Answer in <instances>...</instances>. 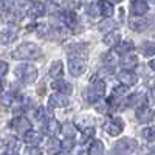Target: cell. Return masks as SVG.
<instances>
[{"label":"cell","instance_id":"1","mask_svg":"<svg viewBox=\"0 0 155 155\" xmlns=\"http://www.w3.org/2000/svg\"><path fill=\"white\" fill-rule=\"evenodd\" d=\"M41 54H42V50L36 44H23L14 50L12 58L20 59V61H34L41 58Z\"/></svg>","mask_w":155,"mask_h":155},{"label":"cell","instance_id":"2","mask_svg":"<svg viewBox=\"0 0 155 155\" xmlns=\"http://www.w3.org/2000/svg\"><path fill=\"white\" fill-rule=\"evenodd\" d=\"M16 78L22 84H33L37 78V70L30 64H22L16 68Z\"/></svg>","mask_w":155,"mask_h":155},{"label":"cell","instance_id":"3","mask_svg":"<svg viewBox=\"0 0 155 155\" xmlns=\"http://www.w3.org/2000/svg\"><path fill=\"white\" fill-rule=\"evenodd\" d=\"M104 92H106V82L101 81V79H96L85 90L84 96H85L87 102H96L101 96H104Z\"/></svg>","mask_w":155,"mask_h":155},{"label":"cell","instance_id":"4","mask_svg":"<svg viewBox=\"0 0 155 155\" xmlns=\"http://www.w3.org/2000/svg\"><path fill=\"white\" fill-rule=\"evenodd\" d=\"M11 129H14L16 132L19 134H27L31 130V123L28 118H25V116H16L14 120L11 121Z\"/></svg>","mask_w":155,"mask_h":155},{"label":"cell","instance_id":"5","mask_svg":"<svg viewBox=\"0 0 155 155\" xmlns=\"http://www.w3.org/2000/svg\"><path fill=\"white\" fill-rule=\"evenodd\" d=\"M85 61L84 59H79V58H70L68 61V71L73 74V76H81L84 74L85 71Z\"/></svg>","mask_w":155,"mask_h":155},{"label":"cell","instance_id":"6","mask_svg":"<svg viewBox=\"0 0 155 155\" xmlns=\"http://www.w3.org/2000/svg\"><path fill=\"white\" fill-rule=\"evenodd\" d=\"M116 152L120 153H130L132 150L137 149V141L132 140V138H123L116 143Z\"/></svg>","mask_w":155,"mask_h":155},{"label":"cell","instance_id":"7","mask_svg":"<svg viewBox=\"0 0 155 155\" xmlns=\"http://www.w3.org/2000/svg\"><path fill=\"white\" fill-rule=\"evenodd\" d=\"M104 129H106V132H107L109 135L116 137V135H120V134L123 132V121H121L120 118H113V120H110V121L104 126Z\"/></svg>","mask_w":155,"mask_h":155},{"label":"cell","instance_id":"8","mask_svg":"<svg viewBox=\"0 0 155 155\" xmlns=\"http://www.w3.org/2000/svg\"><path fill=\"white\" fill-rule=\"evenodd\" d=\"M51 87H53V90H56L58 93H61V95H67V96L73 92L71 84L67 82V81H64V79H56V81H53Z\"/></svg>","mask_w":155,"mask_h":155},{"label":"cell","instance_id":"9","mask_svg":"<svg viewBox=\"0 0 155 155\" xmlns=\"http://www.w3.org/2000/svg\"><path fill=\"white\" fill-rule=\"evenodd\" d=\"M118 79L124 87H129V85L137 84V74L130 70H123V71L118 73Z\"/></svg>","mask_w":155,"mask_h":155},{"label":"cell","instance_id":"10","mask_svg":"<svg viewBox=\"0 0 155 155\" xmlns=\"http://www.w3.org/2000/svg\"><path fill=\"white\" fill-rule=\"evenodd\" d=\"M153 116H155V112L147 106H143L137 110V120L140 123H149L153 120Z\"/></svg>","mask_w":155,"mask_h":155},{"label":"cell","instance_id":"11","mask_svg":"<svg viewBox=\"0 0 155 155\" xmlns=\"http://www.w3.org/2000/svg\"><path fill=\"white\" fill-rule=\"evenodd\" d=\"M50 106L51 107H65L70 104V99L67 95H61V93H56V95H51L50 96Z\"/></svg>","mask_w":155,"mask_h":155},{"label":"cell","instance_id":"12","mask_svg":"<svg viewBox=\"0 0 155 155\" xmlns=\"http://www.w3.org/2000/svg\"><path fill=\"white\" fill-rule=\"evenodd\" d=\"M149 6L146 2H143V0H135V2L132 3L130 6V12L135 16V17H141V16H144L146 12H147Z\"/></svg>","mask_w":155,"mask_h":155},{"label":"cell","instance_id":"13","mask_svg":"<svg viewBox=\"0 0 155 155\" xmlns=\"http://www.w3.org/2000/svg\"><path fill=\"white\" fill-rule=\"evenodd\" d=\"M23 140H25V143L30 144L31 147H36L42 141V134L37 132V130H30V132L25 134V138Z\"/></svg>","mask_w":155,"mask_h":155},{"label":"cell","instance_id":"14","mask_svg":"<svg viewBox=\"0 0 155 155\" xmlns=\"http://www.w3.org/2000/svg\"><path fill=\"white\" fill-rule=\"evenodd\" d=\"M127 106L129 107H143L146 106V96L143 93H134L130 98L127 99Z\"/></svg>","mask_w":155,"mask_h":155},{"label":"cell","instance_id":"15","mask_svg":"<svg viewBox=\"0 0 155 155\" xmlns=\"http://www.w3.org/2000/svg\"><path fill=\"white\" fill-rule=\"evenodd\" d=\"M137 64H138V58L135 56V54H124L123 58H121V65L124 67V70H134L135 67H137Z\"/></svg>","mask_w":155,"mask_h":155},{"label":"cell","instance_id":"16","mask_svg":"<svg viewBox=\"0 0 155 155\" xmlns=\"http://www.w3.org/2000/svg\"><path fill=\"white\" fill-rule=\"evenodd\" d=\"M98 9H99V12H101V14L102 16H104V17H112L113 16V5L110 3V2H107V0H99V2H98Z\"/></svg>","mask_w":155,"mask_h":155},{"label":"cell","instance_id":"17","mask_svg":"<svg viewBox=\"0 0 155 155\" xmlns=\"http://www.w3.org/2000/svg\"><path fill=\"white\" fill-rule=\"evenodd\" d=\"M129 27L135 31H144L147 28V22L143 17H132L129 20Z\"/></svg>","mask_w":155,"mask_h":155},{"label":"cell","instance_id":"18","mask_svg":"<svg viewBox=\"0 0 155 155\" xmlns=\"http://www.w3.org/2000/svg\"><path fill=\"white\" fill-rule=\"evenodd\" d=\"M120 41H121V36L120 33L116 31H110L104 36V44L107 47H115V45H120Z\"/></svg>","mask_w":155,"mask_h":155},{"label":"cell","instance_id":"19","mask_svg":"<svg viewBox=\"0 0 155 155\" xmlns=\"http://www.w3.org/2000/svg\"><path fill=\"white\" fill-rule=\"evenodd\" d=\"M30 14L33 17H42L45 14V5L41 3V2H34L31 6H30Z\"/></svg>","mask_w":155,"mask_h":155},{"label":"cell","instance_id":"20","mask_svg":"<svg viewBox=\"0 0 155 155\" xmlns=\"http://www.w3.org/2000/svg\"><path fill=\"white\" fill-rule=\"evenodd\" d=\"M104 152V144H102V141L99 140H95L92 141V144L88 147V155H102Z\"/></svg>","mask_w":155,"mask_h":155},{"label":"cell","instance_id":"21","mask_svg":"<svg viewBox=\"0 0 155 155\" xmlns=\"http://www.w3.org/2000/svg\"><path fill=\"white\" fill-rule=\"evenodd\" d=\"M141 51H143V54L146 58L153 56L155 54V42H150V41L143 42V45H141Z\"/></svg>","mask_w":155,"mask_h":155},{"label":"cell","instance_id":"22","mask_svg":"<svg viewBox=\"0 0 155 155\" xmlns=\"http://www.w3.org/2000/svg\"><path fill=\"white\" fill-rule=\"evenodd\" d=\"M62 71H64V68H62V62L61 61H54L53 64H51V67H50V76L51 78H58V76H61L62 74Z\"/></svg>","mask_w":155,"mask_h":155},{"label":"cell","instance_id":"23","mask_svg":"<svg viewBox=\"0 0 155 155\" xmlns=\"http://www.w3.org/2000/svg\"><path fill=\"white\" fill-rule=\"evenodd\" d=\"M62 134H64V137H65L67 140H71L76 135V127L71 123H65L64 127H62Z\"/></svg>","mask_w":155,"mask_h":155},{"label":"cell","instance_id":"24","mask_svg":"<svg viewBox=\"0 0 155 155\" xmlns=\"http://www.w3.org/2000/svg\"><path fill=\"white\" fill-rule=\"evenodd\" d=\"M17 37V33L14 31H2L0 33V44H9Z\"/></svg>","mask_w":155,"mask_h":155},{"label":"cell","instance_id":"25","mask_svg":"<svg viewBox=\"0 0 155 155\" xmlns=\"http://www.w3.org/2000/svg\"><path fill=\"white\" fill-rule=\"evenodd\" d=\"M45 129H47V134L53 137V135H56V134L61 130V126H59V123H58L56 120H50Z\"/></svg>","mask_w":155,"mask_h":155},{"label":"cell","instance_id":"26","mask_svg":"<svg viewBox=\"0 0 155 155\" xmlns=\"http://www.w3.org/2000/svg\"><path fill=\"white\" fill-rule=\"evenodd\" d=\"M64 22H65V25L67 27H70V28H76L78 27V19H76V14L74 12H67L65 16H64Z\"/></svg>","mask_w":155,"mask_h":155},{"label":"cell","instance_id":"27","mask_svg":"<svg viewBox=\"0 0 155 155\" xmlns=\"http://www.w3.org/2000/svg\"><path fill=\"white\" fill-rule=\"evenodd\" d=\"M116 53L115 51H109V53H106V56L102 58V61H104V64L106 65H109V67H112V65H115L116 64Z\"/></svg>","mask_w":155,"mask_h":155},{"label":"cell","instance_id":"28","mask_svg":"<svg viewBox=\"0 0 155 155\" xmlns=\"http://www.w3.org/2000/svg\"><path fill=\"white\" fill-rule=\"evenodd\" d=\"M141 135H143L147 141H153L155 140V127H146V129H143Z\"/></svg>","mask_w":155,"mask_h":155},{"label":"cell","instance_id":"29","mask_svg":"<svg viewBox=\"0 0 155 155\" xmlns=\"http://www.w3.org/2000/svg\"><path fill=\"white\" fill-rule=\"evenodd\" d=\"M134 42L132 41H126V42H120V45H118V50L120 51H123V53H129V50H134Z\"/></svg>","mask_w":155,"mask_h":155},{"label":"cell","instance_id":"30","mask_svg":"<svg viewBox=\"0 0 155 155\" xmlns=\"http://www.w3.org/2000/svg\"><path fill=\"white\" fill-rule=\"evenodd\" d=\"M61 147V143L56 140V138H53V140H50V143H48V152L50 153H58L56 150Z\"/></svg>","mask_w":155,"mask_h":155},{"label":"cell","instance_id":"31","mask_svg":"<svg viewBox=\"0 0 155 155\" xmlns=\"http://www.w3.org/2000/svg\"><path fill=\"white\" fill-rule=\"evenodd\" d=\"M115 28V22L112 20V19H106L104 22H102L101 25H99V30H102V31H109V30H113Z\"/></svg>","mask_w":155,"mask_h":155},{"label":"cell","instance_id":"32","mask_svg":"<svg viewBox=\"0 0 155 155\" xmlns=\"http://www.w3.org/2000/svg\"><path fill=\"white\" fill-rule=\"evenodd\" d=\"M95 135V129L93 127H84L82 129V140H88Z\"/></svg>","mask_w":155,"mask_h":155},{"label":"cell","instance_id":"33","mask_svg":"<svg viewBox=\"0 0 155 155\" xmlns=\"http://www.w3.org/2000/svg\"><path fill=\"white\" fill-rule=\"evenodd\" d=\"M8 73V64L5 61H0V76H5Z\"/></svg>","mask_w":155,"mask_h":155},{"label":"cell","instance_id":"34","mask_svg":"<svg viewBox=\"0 0 155 155\" xmlns=\"http://www.w3.org/2000/svg\"><path fill=\"white\" fill-rule=\"evenodd\" d=\"M61 147H62V149H65V150H70V149L73 147V141H71V140L62 141V143H61Z\"/></svg>","mask_w":155,"mask_h":155},{"label":"cell","instance_id":"35","mask_svg":"<svg viewBox=\"0 0 155 155\" xmlns=\"http://www.w3.org/2000/svg\"><path fill=\"white\" fill-rule=\"evenodd\" d=\"M124 93H126V87H124V85H123V87H116V88L113 90V95H115V96H123Z\"/></svg>","mask_w":155,"mask_h":155},{"label":"cell","instance_id":"36","mask_svg":"<svg viewBox=\"0 0 155 155\" xmlns=\"http://www.w3.org/2000/svg\"><path fill=\"white\" fill-rule=\"evenodd\" d=\"M27 155H42V152L39 150L37 147H31V146H30V147L27 149Z\"/></svg>","mask_w":155,"mask_h":155},{"label":"cell","instance_id":"37","mask_svg":"<svg viewBox=\"0 0 155 155\" xmlns=\"http://www.w3.org/2000/svg\"><path fill=\"white\" fill-rule=\"evenodd\" d=\"M16 5H19V6H27V5H30V0H16Z\"/></svg>","mask_w":155,"mask_h":155},{"label":"cell","instance_id":"38","mask_svg":"<svg viewBox=\"0 0 155 155\" xmlns=\"http://www.w3.org/2000/svg\"><path fill=\"white\" fill-rule=\"evenodd\" d=\"M149 67H150V70H153V71H155V59H152V61L149 62Z\"/></svg>","mask_w":155,"mask_h":155},{"label":"cell","instance_id":"39","mask_svg":"<svg viewBox=\"0 0 155 155\" xmlns=\"http://www.w3.org/2000/svg\"><path fill=\"white\" fill-rule=\"evenodd\" d=\"M150 98H152V101H153V102H155V90H153V92H152V93H150Z\"/></svg>","mask_w":155,"mask_h":155},{"label":"cell","instance_id":"40","mask_svg":"<svg viewBox=\"0 0 155 155\" xmlns=\"http://www.w3.org/2000/svg\"><path fill=\"white\" fill-rule=\"evenodd\" d=\"M2 88H3V84H2V81H0V92H2Z\"/></svg>","mask_w":155,"mask_h":155},{"label":"cell","instance_id":"41","mask_svg":"<svg viewBox=\"0 0 155 155\" xmlns=\"http://www.w3.org/2000/svg\"><path fill=\"white\" fill-rule=\"evenodd\" d=\"M113 2H116V3H120V2H123V0H113Z\"/></svg>","mask_w":155,"mask_h":155},{"label":"cell","instance_id":"42","mask_svg":"<svg viewBox=\"0 0 155 155\" xmlns=\"http://www.w3.org/2000/svg\"><path fill=\"white\" fill-rule=\"evenodd\" d=\"M56 155H67V153H61V152H58V153H56Z\"/></svg>","mask_w":155,"mask_h":155},{"label":"cell","instance_id":"43","mask_svg":"<svg viewBox=\"0 0 155 155\" xmlns=\"http://www.w3.org/2000/svg\"><path fill=\"white\" fill-rule=\"evenodd\" d=\"M2 155H9V153H2Z\"/></svg>","mask_w":155,"mask_h":155},{"label":"cell","instance_id":"44","mask_svg":"<svg viewBox=\"0 0 155 155\" xmlns=\"http://www.w3.org/2000/svg\"><path fill=\"white\" fill-rule=\"evenodd\" d=\"M152 155H155V150H153V153H152Z\"/></svg>","mask_w":155,"mask_h":155},{"label":"cell","instance_id":"45","mask_svg":"<svg viewBox=\"0 0 155 155\" xmlns=\"http://www.w3.org/2000/svg\"><path fill=\"white\" fill-rule=\"evenodd\" d=\"M79 155H84V153H79Z\"/></svg>","mask_w":155,"mask_h":155}]
</instances>
